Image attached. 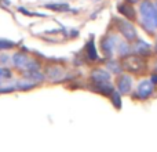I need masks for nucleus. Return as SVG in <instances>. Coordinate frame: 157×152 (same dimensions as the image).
Here are the masks:
<instances>
[{
	"mask_svg": "<svg viewBox=\"0 0 157 152\" xmlns=\"http://www.w3.org/2000/svg\"><path fill=\"white\" fill-rule=\"evenodd\" d=\"M131 86H132V82H131V78L127 75H123L121 78L119 79V83H117V87H119V91L121 94H127L130 93Z\"/></svg>",
	"mask_w": 157,
	"mask_h": 152,
	"instance_id": "nucleus-5",
	"label": "nucleus"
},
{
	"mask_svg": "<svg viewBox=\"0 0 157 152\" xmlns=\"http://www.w3.org/2000/svg\"><path fill=\"white\" fill-rule=\"evenodd\" d=\"M132 2H135V0H132Z\"/></svg>",
	"mask_w": 157,
	"mask_h": 152,
	"instance_id": "nucleus-18",
	"label": "nucleus"
},
{
	"mask_svg": "<svg viewBox=\"0 0 157 152\" xmlns=\"http://www.w3.org/2000/svg\"><path fill=\"white\" fill-rule=\"evenodd\" d=\"M87 55H88L90 60H97L98 58V54H97V50H95V46H94V42H88L87 43Z\"/></svg>",
	"mask_w": 157,
	"mask_h": 152,
	"instance_id": "nucleus-10",
	"label": "nucleus"
},
{
	"mask_svg": "<svg viewBox=\"0 0 157 152\" xmlns=\"http://www.w3.org/2000/svg\"><path fill=\"white\" fill-rule=\"evenodd\" d=\"M119 53L121 55H127L128 53H130V46H128L125 42H121V43L119 44Z\"/></svg>",
	"mask_w": 157,
	"mask_h": 152,
	"instance_id": "nucleus-11",
	"label": "nucleus"
},
{
	"mask_svg": "<svg viewBox=\"0 0 157 152\" xmlns=\"http://www.w3.org/2000/svg\"><path fill=\"white\" fill-rule=\"evenodd\" d=\"M134 51L139 55H149L150 54V47H149L147 43L139 40V42H136L135 46H134Z\"/></svg>",
	"mask_w": 157,
	"mask_h": 152,
	"instance_id": "nucleus-7",
	"label": "nucleus"
},
{
	"mask_svg": "<svg viewBox=\"0 0 157 152\" xmlns=\"http://www.w3.org/2000/svg\"><path fill=\"white\" fill-rule=\"evenodd\" d=\"M13 46V43L10 42H6V40H0V49H8V47Z\"/></svg>",
	"mask_w": 157,
	"mask_h": 152,
	"instance_id": "nucleus-16",
	"label": "nucleus"
},
{
	"mask_svg": "<svg viewBox=\"0 0 157 152\" xmlns=\"http://www.w3.org/2000/svg\"><path fill=\"white\" fill-rule=\"evenodd\" d=\"M153 90H155V83L152 80H142L139 83L138 89H136V95L142 100H145V98L152 95Z\"/></svg>",
	"mask_w": 157,
	"mask_h": 152,
	"instance_id": "nucleus-2",
	"label": "nucleus"
},
{
	"mask_svg": "<svg viewBox=\"0 0 157 152\" xmlns=\"http://www.w3.org/2000/svg\"><path fill=\"white\" fill-rule=\"evenodd\" d=\"M152 82H153V83H157V76H153V78H152Z\"/></svg>",
	"mask_w": 157,
	"mask_h": 152,
	"instance_id": "nucleus-17",
	"label": "nucleus"
},
{
	"mask_svg": "<svg viewBox=\"0 0 157 152\" xmlns=\"http://www.w3.org/2000/svg\"><path fill=\"white\" fill-rule=\"evenodd\" d=\"M92 79H94L95 82H109L110 75H109L108 72L102 71V69H98V71L92 72Z\"/></svg>",
	"mask_w": 157,
	"mask_h": 152,
	"instance_id": "nucleus-9",
	"label": "nucleus"
},
{
	"mask_svg": "<svg viewBox=\"0 0 157 152\" xmlns=\"http://www.w3.org/2000/svg\"><path fill=\"white\" fill-rule=\"evenodd\" d=\"M117 38L116 36H109L108 39H105V40L102 42V49L103 51H105L106 55H112L114 51V47H116L117 44Z\"/></svg>",
	"mask_w": 157,
	"mask_h": 152,
	"instance_id": "nucleus-6",
	"label": "nucleus"
},
{
	"mask_svg": "<svg viewBox=\"0 0 157 152\" xmlns=\"http://www.w3.org/2000/svg\"><path fill=\"white\" fill-rule=\"evenodd\" d=\"M139 13H141V21L146 32L153 33L157 29V7L152 2H142L141 7H139Z\"/></svg>",
	"mask_w": 157,
	"mask_h": 152,
	"instance_id": "nucleus-1",
	"label": "nucleus"
},
{
	"mask_svg": "<svg viewBox=\"0 0 157 152\" xmlns=\"http://www.w3.org/2000/svg\"><path fill=\"white\" fill-rule=\"evenodd\" d=\"M144 60L139 57H128L124 61V68H127L131 72H139L141 69H144Z\"/></svg>",
	"mask_w": 157,
	"mask_h": 152,
	"instance_id": "nucleus-3",
	"label": "nucleus"
},
{
	"mask_svg": "<svg viewBox=\"0 0 157 152\" xmlns=\"http://www.w3.org/2000/svg\"><path fill=\"white\" fill-rule=\"evenodd\" d=\"M108 66L112 69L113 72H116V74H119L120 71H121V68H120V65H117V62H109Z\"/></svg>",
	"mask_w": 157,
	"mask_h": 152,
	"instance_id": "nucleus-15",
	"label": "nucleus"
},
{
	"mask_svg": "<svg viewBox=\"0 0 157 152\" xmlns=\"http://www.w3.org/2000/svg\"><path fill=\"white\" fill-rule=\"evenodd\" d=\"M119 26H120V32L125 36V39H127V40H135V39H136V30H135V28L130 24V22L120 21Z\"/></svg>",
	"mask_w": 157,
	"mask_h": 152,
	"instance_id": "nucleus-4",
	"label": "nucleus"
},
{
	"mask_svg": "<svg viewBox=\"0 0 157 152\" xmlns=\"http://www.w3.org/2000/svg\"><path fill=\"white\" fill-rule=\"evenodd\" d=\"M112 101H113V105L117 109L121 108V100H120V95L117 93H112Z\"/></svg>",
	"mask_w": 157,
	"mask_h": 152,
	"instance_id": "nucleus-12",
	"label": "nucleus"
},
{
	"mask_svg": "<svg viewBox=\"0 0 157 152\" xmlns=\"http://www.w3.org/2000/svg\"><path fill=\"white\" fill-rule=\"evenodd\" d=\"M131 7H128V10H124V7H123V6H120V8L119 10L121 11L123 14H125V17H127V18H132L134 17V10H130Z\"/></svg>",
	"mask_w": 157,
	"mask_h": 152,
	"instance_id": "nucleus-13",
	"label": "nucleus"
},
{
	"mask_svg": "<svg viewBox=\"0 0 157 152\" xmlns=\"http://www.w3.org/2000/svg\"><path fill=\"white\" fill-rule=\"evenodd\" d=\"M97 91L102 93V94H112L113 86L108 82H97Z\"/></svg>",
	"mask_w": 157,
	"mask_h": 152,
	"instance_id": "nucleus-8",
	"label": "nucleus"
},
{
	"mask_svg": "<svg viewBox=\"0 0 157 152\" xmlns=\"http://www.w3.org/2000/svg\"><path fill=\"white\" fill-rule=\"evenodd\" d=\"M11 76V72L8 69H4V68H0V80L3 79H8Z\"/></svg>",
	"mask_w": 157,
	"mask_h": 152,
	"instance_id": "nucleus-14",
	"label": "nucleus"
}]
</instances>
